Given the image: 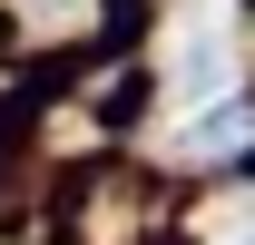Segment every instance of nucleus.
I'll use <instances>...</instances> for the list:
<instances>
[{"mask_svg":"<svg viewBox=\"0 0 255 245\" xmlns=\"http://www.w3.org/2000/svg\"><path fill=\"white\" fill-rule=\"evenodd\" d=\"M167 89L187 98H236V49H226V30H216V10H187L177 20V39H167Z\"/></svg>","mask_w":255,"mask_h":245,"instance_id":"1","label":"nucleus"},{"mask_svg":"<svg viewBox=\"0 0 255 245\" xmlns=\"http://www.w3.org/2000/svg\"><path fill=\"white\" fill-rule=\"evenodd\" d=\"M246 98H226V108H206V118H187V127H177V147H187V157H226V147H246Z\"/></svg>","mask_w":255,"mask_h":245,"instance_id":"2","label":"nucleus"},{"mask_svg":"<svg viewBox=\"0 0 255 245\" xmlns=\"http://www.w3.org/2000/svg\"><path fill=\"white\" fill-rule=\"evenodd\" d=\"M216 245H255V196H246V206H226V216H216Z\"/></svg>","mask_w":255,"mask_h":245,"instance_id":"3","label":"nucleus"}]
</instances>
